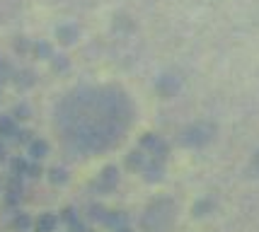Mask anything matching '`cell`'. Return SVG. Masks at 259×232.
<instances>
[{
  "instance_id": "6da1fadb",
  "label": "cell",
  "mask_w": 259,
  "mask_h": 232,
  "mask_svg": "<svg viewBox=\"0 0 259 232\" xmlns=\"http://www.w3.org/2000/svg\"><path fill=\"white\" fill-rule=\"evenodd\" d=\"M211 135H213V126L196 123V126H192V128H187V131L182 133V143L184 145H203L211 141Z\"/></svg>"
},
{
  "instance_id": "7a4b0ae2",
  "label": "cell",
  "mask_w": 259,
  "mask_h": 232,
  "mask_svg": "<svg viewBox=\"0 0 259 232\" xmlns=\"http://www.w3.org/2000/svg\"><path fill=\"white\" fill-rule=\"evenodd\" d=\"M116 184H119V169L114 165H109V167L102 169V174H100V179H97L95 187L100 189V191H112V189H116Z\"/></svg>"
},
{
  "instance_id": "3957f363",
  "label": "cell",
  "mask_w": 259,
  "mask_h": 232,
  "mask_svg": "<svg viewBox=\"0 0 259 232\" xmlns=\"http://www.w3.org/2000/svg\"><path fill=\"white\" fill-rule=\"evenodd\" d=\"M141 172H143V179H146L148 184H158V181H162V177H165V167H162V162H158V160L146 162Z\"/></svg>"
},
{
  "instance_id": "277c9868",
  "label": "cell",
  "mask_w": 259,
  "mask_h": 232,
  "mask_svg": "<svg viewBox=\"0 0 259 232\" xmlns=\"http://www.w3.org/2000/svg\"><path fill=\"white\" fill-rule=\"evenodd\" d=\"M182 85V80L180 77H175V75H162L158 80V92L162 95V97H172L177 89H180Z\"/></svg>"
},
{
  "instance_id": "5b68a950",
  "label": "cell",
  "mask_w": 259,
  "mask_h": 232,
  "mask_svg": "<svg viewBox=\"0 0 259 232\" xmlns=\"http://www.w3.org/2000/svg\"><path fill=\"white\" fill-rule=\"evenodd\" d=\"M102 222H104L107 227H112V230H119V227H126L128 215H126L124 210H107V215H104Z\"/></svg>"
},
{
  "instance_id": "8992f818",
  "label": "cell",
  "mask_w": 259,
  "mask_h": 232,
  "mask_svg": "<svg viewBox=\"0 0 259 232\" xmlns=\"http://www.w3.org/2000/svg\"><path fill=\"white\" fill-rule=\"evenodd\" d=\"M56 36H58V41L66 46L75 44V41H78V27H75V24H63V27H58Z\"/></svg>"
},
{
  "instance_id": "52a82bcc",
  "label": "cell",
  "mask_w": 259,
  "mask_h": 232,
  "mask_svg": "<svg viewBox=\"0 0 259 232\" xmlns=\"http://www.w3.org/2000/svg\"><path fill=\"white\" fill-rule=\"evenodd\" d=\"M146 162L148 160H146V155H143V150H134V153L126 155V167H128L131 172H141Z\"/></svg>"
},
{
  "instance_id": "ba28073f",
  "label": "cell",
  "mask_w": 259,
  "mask_h": 232,
  "mask_svg": "<svg viewBox=\"0 0 259 232\" xmlns=\"http://www.w3.org/2000/svg\"><path fill=\"white\" fill-rule=\"evenodd\" d=\"M58 227V218L54 213H44L39 220H36V232H54Z\"/></svg>"
},
{
  "instance_id": "9c48e42d",
  "label": "cell",
  "mask_w": 259,
  "mask_h": 232,
  "mask_svg": "<svg viewBox=\"0 0 259 232\" xmlns=\"http://www.w3.org/2000/svg\"><path fill=\"white\" fill-rule=\"evenodd\" d=\"M12 82H15L20 89H27V87H32L34 82H36V75H34L32 70H20V73H15Z\"/></svg>"
},
{
  "instance_id": "30bf717a",
  "label": "cell",
  "mask_w": 259,
  "mask_h": 232,
  "mask_svg": "<svg viewBox=\"0 0 259 232\" xmlns=\"http://www.w3.org/2000/svg\"><path fill=\"white\" fill-rule=\"evenodd\" d=\"M27 150H29V155H32V160H41V157L49 155V143H46V141H39V138H34L32 143L27 145Z\"/></svg>"
},
{
  "instance_id": "8fae6325",
  "label": "cell",
  "mask_w": 259,
  "mask_h": 232,
  "mask_svg": "<svg viewBox=\"0 0 259 232\" xmlns=\"http://www.w3.org/2000/svg\"><path fill=\"white\" fill-rule=\"evenodd\" d=\"M17 121L12 116H0V138H15Z\"/></svg>"
},
{
  "instance_id": "7c38bea8",
  "label": "cell",
  "mask_w": 259,
  "mask_h": 232,
  "mask_svg": "<svg viewBox=\"0 0 259 232\" xmlns=\"http://www.w3.org/2000/svg\"><path fill=\"white\" fill-rule=\"evenodd\" d=\"M10 225L15 232H27L32 227V218H29L27 213H15V218L10 220Z\"/></svg>"
},
{
  "instance_id": "4fadbf2b",
  "label": "cell",
  "mask_w": 259,
  "mask_h": 232,
  "mask_svg": "<svg viewBox=\"0 0 259 232\" xmlns=\"http://www.w3.org/2000/svg\"><path fill=\"white\" fill-rule=\"evenodd\" d=\"M49 181L56 184V187H61V184L68 181V172L63 167H51V169H49Z\"/></svg>"
},
{
  "instance_id": "5bb4252c",
  "label": "cell",
  "mask_w": 259,
  "mask_h": 232,
  "mask_svg": "<svg viewBox=\"0 0 259 232\" xmlns=\"http://www.w3.org/2000/svg\"><path fill=\"white\" fill-rule=\"evenodd\" d=\"M150 153H153V160H158V162H165V160L169 157V145L165 143V141H158V145H155V148H153Z\"/></svg>"
},
{
  "instance_id": "9a60e30c",
  "label": "cell",
  "mask_w": 259,
  "mask_h": 232,
  "mask_svg": "<svg viewBox=\"0 0 259 232\" xmlns=\"http://www.w3.org/2000/svg\"><path fill=\"white\" fill-rule=\"evenodd\" d=\"M32 54L36 56V58H51V56H54V49H51V44H46V41H39V44L32 46Z\"/></svg>"
},
{
  "instance_id": "2e32d148",
  "label": "cell",
  "mask_w": 259,
  "mask_h": 232,
  "mask_svg": "<svg viewBox=\"0 0 259 232\" xmlns=\"http://www.w3.org/2000/svg\"><path fill=\"white\" fill-rule=\"evenodd\" d=\"M104 215H107V208L104 206H100V203H92L90 208H88V218L95 222H102L104 220Z\"/></svg>"
},
{
  "instance_id": "e0dca14e",
  "label": "cell",
  "mask_w": 259,
  "mask_h": 232,
  "mask_svg": "<svg viewBox=\"0 0 259 232\" xmlns=\"http://www.w3.org/2000/svg\"><path fill=\"white\" fill-rule=\"evenodd\" d=\"M211 210H213V201L203 199V201H199V203L194 206V215H196V218H203V215H208Z\"/></svg>"
},
{
  "instance_id": "ac0fdd59",
  "label": "cell",
  "mask_w": 259,
  "mask_h": 232,
  "mask_svg": "<svg viewBox=\"0 0 259 232\" xmlns=\"http://www.w3.org/2000/svg\"><path fill=\"white\" fill-rule=\"evenodd\" d=\"M29 116H32V109H29L27 104H17V107L12 109V119H15V121H27Z\"/></svg>"
},
{
  "instance_id": "d6986e66",
  "label": "cell",
  "mask_w": 259,
  "mask_h": 232,
  "mask_svg": "<svg viewBox=\"0 0 259 232\" xmlns=\"http://www.w3.org/2000/svg\"><path fill=\"white\" fill-rule=\"evenodd\" d=\"M160 135H155V133H143L141 135V150H153L155 145H158Z\"/></svg>"
},
{
  "instance_id": "ffe728a7",
  "label": "cell",
  "mask_w": 259,
  "mask_h": 232,
  "mask_svg": "<svg viewBox=\"0 0 259 232\" xmlns=\"http://www.w3.org/2000/svg\"><path fill=\"white\" fill-rule=\"evenodd\" d=\"M27 160L24 157H12V162H10V169H12V174H20V177H24V172H27Z\"/></svg>"
},
{
  "instance_id": "44dd1931",
  "label": "cell",
  "mask_w": 259,
  "mask_h": 232,
  "mask_svg": "<svg viewBox=\"0 0 259 232\" xmlns=\"http://www.w3.org/2000/svg\"><path fill=\"white\" fill-rule=\"evenodd\" d=\"M8 191L22 194V191H24V177H20V174H12V177L8 179Z\"/></svg>"
},
{
  "instance_id": "7402d4cb",
  "label": "cell",
  "mask_w": 259,
  "mask_h": 232,
  "mask_svg": "<svg viewBox=\"0 0 259 232\" xmlns=\"http://www.w3.org/2000/svg\"><path fill=\"white\" fill-rule=\"evenodd\" d=\"M68 66H70L68 56H51V68H54L56 73H63Z\"/></svg>"
},
{
  "instance_id": "603a6c76",
  "label": "cell",
  "mask_w": 259,
  "mask_h": 232,
  "mask_svg": "<svg viewBox=\"0 0 259 232\" xmlns=\"http://www.w3.org/2000/svg\"><path fill=\"white\" fill-rule=\"evenodd\" d=\"M41 165H39V160H34V162H29L27 165V172H24V177H29V179H39L41 177Z\"/></svg>"
},
{
  "instance_id": "cb8c5ba5",
  "label": "cell",
  "mask_w": 259,
  "mask_h": 232,
  "mask_svg": "<svg viewBox=\"0 0 259 232\" xmlns=\"http://www.w3.org/2000/svg\"><path fill=\"white\" fill-rule=\"evenodd\" d=\"M32 141H34V133L32 131H20V128H17V133H15V143L29 145Z\"/></svg>"
},
{
  "instance_id": "d4e9b609",
  "label": "cell",
  "mask_w": 259,
  "mask_h": 232,
  "mask_svg": "<svg viewBox=\"0 0 259 232\" xmlns=\"http://www.w3.org/2000/svg\"><path fill=\"white\" fill-rule=\"evenodd\" d=\"M32 41H29V39H24V36H20V39H17V41H15V51H17V54H29V51H32Z\"/></svg>"
},
{
  "instance_id": "484cf974",
  "label": "cell",
  "mask_w": 259,
  "mask_h": 232,
  "mask_svg": "<svg viewBox=\"0 0 259 232\" xmlns=\"http://www.w3.org/2000/svg\"><path fill=\"white\" fill-rule=\"evenodd\" d=\"M75 218H78V210L73 208V206H66V208L61 210V218H58V220H63L68 225V222H73Z\"/></svg>"
},
{
  "instance_id": "4316f807",
  "label": "cell",
  "mask_w": 259,
  "mask_h": 232,
  "mask_svg": "<svg viewBox=\"0 0 259 232\" xmlns=\"http://www.w3.org/2000/svg\"><path fill=\"white\" fill-rule=\"evenodd\" d=\"M88 230V225L80 220V218H75L73 222H68V232H85Z\"/></svg>"
},
{
  "instance_id": "83f0119b",
  "label": "cell",
  "mask_w": 259,
  "mask_h": 232,
  "mask_svg": "<svg viewBox=\"0 0 259 232\" xmlns=\"http://www.w3.org/2000/svg\"><path fill=\"white\" fill-rule=\"evenodd\" d=\"M0 160H5V145H3V141H0Z\"/></svg>"
},
{
  "instance_id": "f1b7e54d",
  "label": "cell",
  "mask_w": 259,
  "mask_h": 232,
  "mask_svg": "<svg viewBox=\"0 0 259 232\" xmlns=\"http://www.w3.org/2000/svg\"><path fill=\"white\" fill-rule=\"evenodd\" d=\"M116 232H131V230H128V227H119V230H116Z\"/></svg>"
},
{
  "instance_id": "f546056e",
  "label": "cell",
  "mask_w": 259,
  "mask_h": 232,
  "mask_svg": "<svg viewBox=\"0 0 259 232\" xmlns=\"http://www.w3.org/2000/svg\"><path fill=\"white\" fill-rule=\"evenodd\" d=\"M85 232H95V230H90V227H88V230H85Z\"/></svg>"
},
{
  "instance_id": "4dcf8cb0",
  "label": "cell",
  "mask_w": 259,
  "mask_h": 232,
  "mask_svg": "<svg viewBox=\"0 0 259 232\" xmlns=\"http://www.w3.org/2000/svg\"><path fill=\"white\" fill-rule=\"evenodd\" d=\"M0 66H3V58H0Z\"/></svg>"
}]
</instances>
